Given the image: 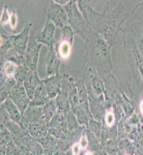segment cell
I'll return each instance as SVG.
<instances>
[{
	"label": "cell",
	"instance_id": "obj_1",
	"mask_svg": "<svg viewBox=\"0 0 143 155\" xmlns=\"http://www.w3.org/2000/svg\"><path fill=\"white\" fill-rule=\"evenodd\" d=\"M77 4L89 29L102 35L111 47L117 41L122 24L131 17L133 12V11H128V2L125 1H120L118 5L110 11L106 7L102 12L94 8L92 1L80 0L77 1Z\"/></svg>",
	"mask_w": 143,
	"mask_h": 155
},
{
	"label": "cell",
	"instance_id": "obj_2",
	"mask_svg": "<svg viewBox=\"0 0 143 155\" xmlns=\"http://www.w3.org/2000/svg\"><path fill=\"white\" fill-rule=\"evenodd\" d=\"M83 41H85L84 60L87 65L94 67L101 76L111 74V46L108 41L94 31H89Z\"/></svg>",
	"mask_w": 143,
	"mask_h": 155
},
{
	"label": "cell",
	"instance_id": "obj_3",
	"mask_svg": "<svg viewBox=\"0 0 143 155\" xmlns=\"http://www.w3.org/2000/svg\"><path fill=\"white\" fill-rule=\"evenodd\" d=\"M83 79L87 93H88V99H94V101L106 104V96H105L106 87L99 71L94 67L86 65Z\"/></svg>",
	"mask_w": 143,
	"mask_h": 155
},
{
	"label": "cell",
	"instance_id": "obj_4",
	"mask_svg": "<svg viewBox=\"0 0 143 155\" xmlns=\"http://www.w3.org/2000/svg\"><path fill=\"white\" fill-rule=\"evenodd\" d=\"M64 9L66 12L67 18H69V25L75 32V34H78L84 38L85 35L91 30L87 26L86 22L84 20V17L82 12H80L79 7H78L77 1L75 0H70L69 2L64 5Z\"/></svg>",
	"mask_w": 143,
	"mask_h": 155
},
{
	"label": "cell",
	"instance_id": "obj_5",
	"mask_svg": "<svg viewBox=\"0 0 143 155\" xmlns=\"http://www.w3.org/2000/svg\"><path fill=\"white\" fill-rule=\"evenodd\" d=\"M74 35L75 32L70 26H66L61 28L59 41H55V52L57 56L62 61H66L70 58L74 45Z\"/></svg>",
	"mask_w": 143,
	"mask_h": 155
},
{
	"label": "cell",
	"instance_id": "obj_6",
	"mask_svg": "<svg viewBox=\"0 0 143 155\" xmlns=\"http://www.w3.org/2000/svg\"><path fill=\"white\" fill-rule=\"evenodd\" d=\"M37 32L39 31L30 32L29 41L23 58V65L28 67L31 71H37V62L42 48V45L37 41Z\"/></svg>",
	"mask_w": 143,
	"mask_h": 155
},
{
	"label": "cell",
	"instance_id": "obj_7",
	"mask_svg": "<svg viewBox=\"0 0 143 155\" xmlns=\"http://www.w3.org/2000/svg\"><path fill=\"white\" fill-rule=\"evenodd\" d=\"M46 12H47V19L50 20L56 27L61 29L66 26H70L69 18H67L64 6L57 4L54 0L48 2Z\"/></svg>",
	"mask_w": 143,
	"mask_h": 155
},
{
	"label": "cell",
	"instance_id": "obj_8",
	"mask_svg": "<svg viewBox=\"0 0 143 155\" xmlns=\"http://www.w3.org/2000/svg\"><path fill=\"white\" fill-rule=\"evenodd\" d=\"M31 27H32V22H27V24L25 25L20 33L18 34H12V49L18 53L20 56L24 57V54L26 52L27 45L29 41L30 37V32H31Z\"/></svg>",
	"mask_w": 143,
	"mask_h": 155
},
{
	"label": "cell",
	"instance_id": "obj_9",
	"mask_svg": "<svg viewBox=\"0 0 143 155\" xmlns=\"http://www.w3.org/2000/svg\"><path fill=\"white\" fill-rule=\"evenodd\" d=\"M9 98H11L16 104V106L22 112V114L25 113V111L30 106V102H31L28 95H27V92L24 88L23 83H17L16 86L12 87V90L9 91Z\"/></svg>",
	"mask_w": 143,
	"mask_h": 155
},
{
	"label": "cell",
	"instance_id": "obj_10",
	"mask_svg": "<svg viewBox=\"0 0 143 155\" xmlns=\"http://www.w3.org/2000/svg\"><path fill=\"white\" fill-rule=\"evenodd\" d=\"M55 28L56 26L50 20H46L45 26L41 31L37 32V41L41 45L48 47V51H53L55 46Z\"/></svg>",
	"mask_w": 143,
	"mask_h": 155
},
{
	"label": "cell",
	"instance_id": "obj_11",
	"mask_svg": "<svg viewBox=\"0 0 143 155\" xmlns=\"http://www.w3.org/2000/svg\"><path fill=\"white\" fill-rule=\"evenodd\" d=\"M27 129L29 134L32 137L34 141L39 142V140L44 139L49 134V130H48V126L45 122L43 121H36V122H30L27 123L24 127Z\"/></svg>",
	"mask_w": 143,
	"mask_h": 155
},
{
	"label": "cell",
	"instance_id": "obj_12",
	"mask_svg": "<svg viewBox=\"0 0 143 155\" xmlns=\"http://www.w3.org/2000/svg\"><path fill=\"white\" fill-rule=\"evenodd\" d=\"M61 80L62 76H60V74L50 78H45L43 80L45 87H46L48 96H49L50 99H55L56 96L58 95L60 89H61Z\"/></svg>",
	"mask_w": 143,
	"mask_h": 155
},
{
	"label": "cell",
	"instance_id": "obj_13",
	"mask_svg": "<svg viewBox=\"0 0 143 155\" xmlns=\"http://www.w3.org/2000/svg\"><path fill=\"white\" fill-rule=\"evenodd\" d=\"M61 64V60L57 56L55 49L53 51H48V60H47V72L46 78H50L59 74V67Z\"/></svg>",
	"mask_w": 143,
	"mask_h": 155
},
{
	"label": "cell",
	"instance_id": "obj_14",
	"mask_svg": "<svg viewBox=\"0 0 143 155\" xmlns=\"http://www.w3.org/2000/svg\"><path fill=\"white\" fill-rule=\"evenodd\" d=\"M49 101H50V98H49V96H48L46 87H45L44 82H43V80H42L41 83L39 84V86H37V88L36 90V93H34L33 99L30 102V106L43 107Z\"/></svg>",
	"mask_w": 143,
	"mask_h": 155
},
{
	"label": "cell",
	"instance_id": "obj_15",
	"mask_svg": "<svg viewBox=\"0 0 143 155\" xmlns=\"http://www.w3.org/2000/svg\"><path fill=\"white\" fill-rule=\"evenodd\" d=\"M1 104H3L4 107L6 109L7 113H9V117H11V119L12 121H15L16 123H18L21 125L23 114H22V112L20 111L19 107L16 106V104H15L11 98H7L6 101H4Z\"/></svg>",
	"mask_w": 143,
	"mask_h": 155
},
{
	"label": "cell",
	"instance_id": "obj_16",
	"mask_svg": "<svg viewBox=\"0 0 143 155\" xmlns=\"http://www.w3.org/2000/svg\"><path fill=\"white\" fill-rule=\"evenodd\" d=\"M42 80L39 79V74H37V71H33L31 74L28 79L24 82L23 85H24V88L26 90L27 92V95H28L30 101L33 99V96H34V93H36V90L39 86V84L41 83Z\"/></svg>",
	"mask_w": 143,
	"mask_h": 155
},
{
	"label": "cell",
	"instance_id": "obj_17",
	"mask_svg": "<svg viewBox=\"0 0 143 155\" xmlns=\"http://www.w3.org/2000/svg\"><path fill=\"white\" fill-rule=\"evenodd\" d=\"M56 113H57V107H56L55 99H50L45 106H43L42 121L48 124Z\"/></svg>",
	"mask_w": 143,
	"mask_h": 155
},
{
	"label": "cell",
	"instance_id": "obj_18",
	"mask_svg": "<svg viewBox=\"0 0 143 155\" xmlns=\"http://www.w3.org/2000/svg\"><path fill=\"white\" fill-rule=\"evenodd\" d=\"M39 143L42 145L44 151H47V152H50V153L54 154V152L58 148L59 140H57L55 137L49 134L47 137H45L44 139L39 140Z\"/></svg>",
	"mask_w": 143,
	"mask_h": 155
},
{
	"label": "cell",
	"instance_id": "obj_19",
	"mask_svg": "<svg viewBox=\"0 0 143 155\" xmlns=\"http://www.w3.org/2000/svg\"><path fill=\"white\" fill-rule=\"evenodd\" d=\"M47 126L48 128H66V114L57 112Z\"/></svg>",
	"mask_w": 143,
	"mask_h": 155
},
{
	"label": "cell",
	"instance_id": "obj_20",
	"mask_svg": "<svg viewBox=\"0 0 143 155\" xmlns=\"http://www.w3.org/2000/svg\"><path fill=\"white\" fill-rule=\"evenodd\" d=\"M12 34H7L5 32H1L0 34V55H1V59L5 57V55L7 54V52L9 50L12 49V38H11Z\"/></svg>",
	"mask_w": 143,
	"mask_h": 155
},
{
	"label": "cell",
	"instance_id": "obj_21",
	"mask_svg": "<svg viewBox=\"0 0 143 155\" xmlns=\"http://www.w3.org/2000/svg\"><path fill=\"white\" fill-rule=\"evenodd\" d=\"M104 150L108 155H124L117 139H109L104 145Z\"/></svg>",
	"mask_w": 143,
	"mask_h": 155
},
{
	"label": "cell",
	"instance_id": "obj_22",
	"mask_svg": "<svg viewBox=\"0 0 143 155\" xmlns=\"http://www.w3.org/2000/svg\"><path fill=\"white\" fill-rule=\"evenodd\" d=\"M18 67L19 65H17L16 63H12L11 61L1 62V80L5 79V78L15 77Z\"/></svg>",
	"mask_w": 143,
	"mask_h": 155
},
{
	"label": "cell",
	"instance_id": "obj_23",
	"mask_svg": "<svg viewBox=\"0 0 143 155\" xmlns=\"http://www.w3.org/2000/svg\"><path fill=\"white\" fill-rule=\"evenodd\" d=\"M33 71H31L28 67L24 66V65H19L18 69L16 71V74H15V79L17 80L18 83H24L28 78L31 76V74Z\"/></svg>",
	"mask_w": 143,
	"mask_h": 155
},
{
	"label": "cell",
	"instance_id": "obj_24",
	"mask_svg": "<svg viewBox=\"0 0 143 155\" xmlns=\"http://www.w3.org/2000/svg\"><path fill=\"white\" fill-rule=\"evenodd\" d=\"M82 125H80L79 121H78L76 115L73 113L72 111H70L69 113H66V128L69 131H75L78 128H80Z\"/></svg>",
	"mask_w": 143,
	"mask_h": 155
},
{
	"label": "cell",
	"instance_id": "obj_25",
	"mask_svg": "<svg viewBox=\"0 0 143 155\" xmlns=\"http://www.w3.org/2000/svg\"><path fill=\"white\" fill-rule=\"evenodd\" d=\"M102 127H103V124L102 122L97 121V120L95 119H90L88 124L86 125V128L89 129L90 131H92L94 134L97 136V137L100 139V137H101V131H102Z\"/></svg>",
	"mask_w": 143,
	"mask_h": 155
},
{
	"label": "cell",
	"instance_id": "obj_26",
	"mask_svg": "<svg viewBox=\"0 0 143 155\" xmlns=\"http://www.w3.org/2000/svg\"><path fill=\"white\" fill-rule=\"evenodd\" d=\"M53 155H74L72 152V150H67V151H60V150H56V151L54 152Z\"/></svg>",
	"mask_w": 143,
	"mask_h": 155
},
{
	"label": "cell",
	"instance_id": "obj_27",
	"mask_svg": "<svg viewBox=\"0 0 143 155\" xmlns=\"http://www.w3.org/2000/svg\"><path fill=\"white\" fill-rule=\"evenodd\" d=\"M54 1L56 2L57 4H59V5L64 6L67 3V2H69V0H54Z\"/></svg>",
	"mask_w": 143,
	"mask_h": 155
},
{
	"label": "cell",
	"instance_id": "obj_28",
	"mask_svg": "<svg viewBox=\"0 0 143 155\" xmlns=\"http://www.w3.org/2000/svg\"><path fill=\"white\" fill-rule=\"evenodd\" d=\"M140 112H141V114L143 115V101L141 102V106H140Z\"/></svg>",
	"mask_w": 143,
	"mask_h": 155
},
{
	"label": "cell",
	"instance_id": "obj_29",
	"mask_svg": "<svg viewBox=\"0 0 143 155\" xmlns=\"http://www.w3.org/2000/svg\"><path fill=\"white\" fill-rule=\"evenodd\" d=\"M20 155H24V154H23V153H21V154H20Z\"/></svg>",
	"mask_w": 143,
	"mask_h": 155
}]
</instances>
